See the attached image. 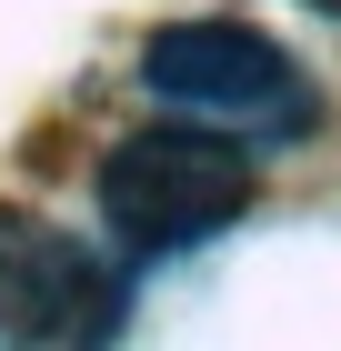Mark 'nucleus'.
<instances>
[{
    "label": "nucleus",
    "mask_w": 341,
    "mask_h": 351,
    "mask_svg": "<svg viewBox=\"0 0 341 351\" xmlns=\"http://www.w3.org/2000/svg\"><path fill=\"white\" fill-rule=\"evenodd\" d=\"M311 10H341V0H311Z\"/></svg>",
    "instance_id": "4"
},
{
    "label": "nucleus",
    "mask_w": 341,
    "mask_h": 351,
    "mask_svg": "<svg viewBox=\"0 0 341 351\" xmlns=\"http://www.w3.org/2000/svg\"><path fill=\"white\" fill-rule=\"evenodd\" d=\"M141 90L161 110H191L231 141H291L311 131V81L301 60L251 21H171L141 51Z\"/></svg>",
    "instance_id": "2"
},
{
    "label": "nucleus",
    "mask_w": 341,
    "mask_h": 351,
    "mask_svg": "<svg viewBox=\"0 0 341 351\" xmlns=\"http://www.w3.org/2000/svg\"><path fill=\"white\" fill-rule=\"evenodd\" d=\"M121 322L110 271L30 211H0V341H101Z\"/></svg>",
    "instance_id": "3"
},
{
    "label": "nucleus",
    "mask_w": 341,
    "mask_h": 351,
    "mask_svg": "<svg viewBox=\"0 0 341 351\" xmlns=\"http://www.w3.org/2000/svg\"><path fill=\"white\" fill-rule=\"evenodd\" d=\"M91 191H101V221L131 251H191L221 221L251 211V161L211 121H151V131L101 151V181Z\"/></svg>",
    "instance_id": "1"
}]
</instances>
